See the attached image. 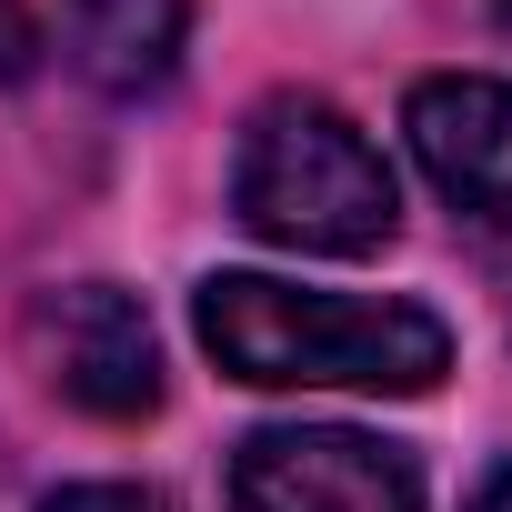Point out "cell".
<instances>
[{
	"label": "cell",
	"instance_id": "1",
	"mask_svg": "<svg viewBox=\"0 0 512 512\" xmlns=\"http://www.w3.org/2000/svg\"><path fill=\"white\" fill-rule=\"evenodd\" d=\"M201 352L251 392H432L452 372V332L422 302L292 292L272 272H211L191 292Z\"/></svg>",
	"mask_w": 512,
	"mask_h": 512
},
{
	"label": "cell",
	"instance_id": "2",
	"mask_svg": "<svg viewBox=\"0 0 512 512\" xmlns=\"http://www.w3.org/2000/svg\"><path fill=\"white\" fill-rule=\"evenodd\" d=\"M231 211L282 241V251H332V262H362V251L392 241L402 191L392 161L362 141L352 111H332L322 91H272L241 121V161H231Z\"/></svg>",
	"mask_w": 512,
	"mask_h": 512
},
{
	"label": "cell",
	"instance_id": "3",
	"mask_svg": "<svg viewBox=\"0 0 512 512\" xmlns=\"http://www.w3.org/2000/svg\"><path fill=\"white\" fill-rule=\"evenodd\" d=\"M231 512H422V472L402 442L342 422H282L231 452Z\"/></svg>",
	"mask_w": 512,
	"mask_h": 512
},
{
	"label": "cell",
	"instance_id": "4",
	"mask_svg": "<svg viewBox=\"0 0 512 512\" xmlns=\"http://www.w3.org/2000/svg\"><path fill=\"white\" fill-rule=\"evenodd\" d=\"M31 352L51 372L61 402H81L91 422H141L161 412V332L121 282H71L31 302Z\"/></svg>",
	"mask_w": 512,
	"mask_h": 512
},
{
	"label": "cell",
	"instance_id": "5",
	"mask_svg": "<svg viewBox=\"0 0 512 512\" xmlns=\"http://www.w3.org/2000/svg\"><path fill=\"white\" fill-rule=\"evenodd\" d=\"M422 171L442 181V201H462L472 221H502L512 231V81H482V71H442L412 91L402 111Z\"/></svg>",
	"mask_w": 512,
	"mask_h": 512
},
{
	"label": "cell",
	"instance_id": "6",
	"mask_svg": "<svg viewBox=\"0 0 512 512\" xmlns=\"http://www.w3.org/2000/svg\"><path fill=\"white\" fill-rule=\"evenodd\" d=\"M191 41V0H71V71L91 91H161Z\"/></svg>",
	"mask_w": 512,
	"mask_h": 512
},
{
	"label": "cell",
	"instance_id": "7",
	"mask_svg": "<svg viewBox=\"0 0 512 512\" xmlns=\"http://www.w3.org/2000/svg\"><path fill=\"white\" fill-rule=\"evenodd\" d=\"M41 512H181V502L151 492V482H71V492H51Z\"/></svg>",
	"mask_w": 512,
	"mask_h": 512
},
{
	"label": "cell",
	"instance_id": "8",
	"mask_svg": "<svg viewBox=\"0 0 512 512\" xmlns=\"http://www.w3.org/2000/svg\"><path fill=\"white\" fill-rule=\"evenodd\" d=\"M472 512H512V462H502V472H482V492H472Z\"/></svg>",
	"mask_w": 512,
	"mask_h": 512
},
{
	"label": "cell",
	"instance_id": "9",
	"mask_svg": "<svg viewBox=\"0 0 512 512\" xmlns=\"http://www.w3.org/2000/svg\"><path fill=\"white\" fill-rule=\"evenodd\" d=\"M502 31H512V0H502Z\"/></svg>",
	"mask_w": 512,
	"mask_h": 512
}]
</instances>
